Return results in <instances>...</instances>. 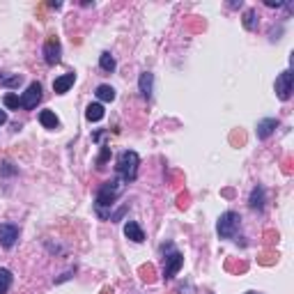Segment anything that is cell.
Masks as SVG:
<instances>
[{
    "label": "cell",
    "mask_w": 294,
    "mask_h": 294,
    "mask_svg": "<svg viewBox=\"0 0 294 294\" xmlns=\"http://www.w3.org/2000/svg\"><path fill=\"white\" fill-rule=\"evenodd\" d=\"M278 129V119L276 118H264V119H260L257 122V129H255V133H257V138L260 140H267V138L271 136V133Z\"/></svg>",
    "instance_id": "9"
},
{
    "label": "cell",
    "mask_w": 294,
    "mask_h": 294,
    "mask_svg": "<svg viewBox=\"0 0 294 294\" xmlns=\"http://www.w3.org/2000/svg\"><path fill=\"white\" fill-rule=\"evenodd\" d=\"M239 226H241V216L237 212H226L216 223V232L221 239H232L239 232Z\"/></svg>",
    "instance_id": "3"
},
{
    "label": "cell",
    "mask_w": 294,
    "mask_h": 294,
    "mask_svg": "<svg viewBox=\"0 0 294 294\" xmlns=\"http://www.w3.org/2000/svg\"><path fill=\"white\" fill-rule=\"evenodd\" d=\"M122 191H124V181L119 179V177L101 184V188L97 191V198H94V209H97V214H99L101 219H108L106 207L111 209L115 205V200L122 195Z\"/></svg>",
    "instance_id": "1"
},
{
    "label": "cell",
    "mask_w": 294,
    "mask_h": 294,
    "mask_svg": "<svg viewBox=\"0 0 294 294\" xmlns=\"http://www.w3.org/2000/svg\"><path fill=\"white\" fill-rule=\"evenodd\" d=\"M248 205H250V209H257V212H262L264 209V188L262 186H255L253 191H250Z\"/></svg>",
    "instance_id": "13"
},
{
    "label": "cell",
    "mask_w": 294,
    "mask_h": 294,
    "mask_svg": "<svg viewBox=\"0 0 294 294\" xmlns=\"http://www.w3.org/2000/svg\"><path fill=\"white\" fill-rule=\"evenodd\" d=\"M184 267V255H181L179 250H173L170 255H166V267H163V278L170 281V278H175L177 271Z\"/></svg>",
    "instance_id": "7"
},
{
    "label": "cell",
    "mask_w": 294,
    "mask_h": 294,
    "mask_svg": "<svg viewBox=\"0 0 294 294\" xmlns=\"http://www.w3.org/2000/svg\"><path fill=\"white\" fill-rule=\"evenodd\" d=\"M21 81H23V76L21 74H12V76H7V78L0 76V85H2V88H19Z\"/></svg>",
    "instance_id": "20"
},
{
    "label": "cell",
    "mask_w": 294,
    "mask_h": 294,
    "mask_svg": "<svg viewBox=\"0 0 294 294\" xmlns=\"http://www.w3.org/2000/svg\"><path fill=\"white\" fill-rule=\"evenodd\" d=\"M246 294H257V292H246Z\"/></svg>",
    "instance_id": "26"
},
{
    "label": "cell",
    "mask_w": 294,
    "mask_h": 294,
    "mask_svg": "<svg viewBox=\"0 0 294 294\" xmlns=\"http://www.w3.org/2000/svg\"><path fill=\"white\" fill-rule=\"evenodd\" d=\"M138 166H140V157H138L133 150H124L122 154L118 157V173H119V179L129 184L138 177Z\"/></svg>",
    "instance_id": "2"
},
{
    "label": "cell",
    "mask_w": 294,
    "mask_h": 294,
    "mask_svg": "<svg viewBox=\"0 0 294 294\" xmlns=\"http://www.w3.org/2000/svg\"><path fill=\"white\" fill-rule=\"evenodd\" d=\"M19 239V226L14 223H0V246L2 248H12Z\"/></svg>",
    "instance_id": "8"
},
{
    "label": "cell",
    "mask_w": 294,
    "mask_h": 294,
    "mask_svg": "<svg viewBox=\"0 0 294 294\" xmlns=\"http://www.w3.org/2000/svg\"><path fill=\"white\" fill-rule=\"evenodd\" d=\"M60 60H62V44H60V39L56 35H51L44 44V62L49 67H56Z\"/></svg>",
    "instance_id": "5"
},
{
    "label": "cell",
    "mask_w": 294,
    "mask_h": 294,
    "mask_svg": "<svg viewBox=\"0 0 294 294\" xmlns=\"http://www.w3.org/2000/svg\"><path fill=\"white\" fill-rule=\"evenodd\" d=\"M124 235H126V239H131L133 244H143V241H145V232H143V228L138 226L136 221H126Z\"/></svg>",
    "instance_id": "12"
},
{
    "label": "cell",
    "mask_w": 294,
    "mask_h": 294,
    "mask_svg": "<svg viewBox=\"0 0 294 294\" xmlns=\"http://www.w3.org/2000/svg\"><path fill=\"white\" fill-rule=\"evenodd\" d=\"M74 81H76V74H62V76H58L56 81H53V92L56 94H64V92H69V88L74 85Z\"/></svg>",
    "instance_id": "11"
},
{
    "label": "cell",
    "mask_w": 294,
    "mask_h": 294,
    "mask_svg": "<svg viewBox=\"0 0 294 294\" xmlns=\"http://www.w3.org/2000/svg\"><path fill=\"white\" fill-rule=\"evenodd\" d=\"M267 7H283V0H267Z\"/></svg>",
    "instance_id": "24"
},
{
    "label": "cell",
    "mask_w": 294,
    "mask_h": 294,
    "mask_svg": "<svg viewBox=\"0 0 294 294\" xmlns=\"http://www.w3.org/2000/svg\"><path fill=\"white\" fill-rule=\"evenodd\" d=\"M99 67L104 69V71H108V74H111V71H115V58L111 56L108 51H104V53L99 56Z\"/></svg>",
    "instance_id": "19"
},
{
    "label": "cell",
    "mask_w": 294,
    "mask_h": 294,
    "mask_svg": "<svg viewBox=\"0 0 294 294\" xmlns=\"http://www.w3.org/2000/svg\"><path fill=\"white\" fill-rule=\"evenodd\" d=\"M111 159V147H101V154H99V159H97V168H104V163Z\"/></svg>",
    "instance_id": "22"
},
{
    "label": "cell",
    "mask_w": 294,
    "mask_h": 294,
    "mask_svg": "<svg viewBox=\"0 0 294 294\" xmlns=\"http://www.w3.org/2000/svg\"><path fill=\"white\" fill-rule=\"evenodd\" d=\"M94 94H97V99L99 101H106V104H111V101H115V90L111 88V85H99V88L94 90Z\"/></svg>",
    "instance_id": "16"
},
{
    "label": "cell",
    "mask_w": 294,
    "mask_h": 294,
    "mask_svg": "<svg viewBox=\"0 0 294 294\" xmlns=\"http://www.w3.org/2000/svg\"><path fill=\"white\" fill-rule=\"evenodd\" d=\"M274 90H276V94H278V99L281 101H288L290 97H292V92H294V74L290 71V69H285L283 74H278V78H276V83H274Z\"/></svg>",
    "instance_id": "4"
},
{
    "label": "cell",
    "mask_w": 294,
    "mask_h": 294,
    "mask_svg": "<svg viewBox=\"0 0 294 294\" xmlns=\"http://www.w3.org/2000/svg\"><path fill=\"white\" fill-rule=\"evenodd\" d=\"M39 122H42L44 129H58L60 126V119H58V115L53 111H42L39 113Z\"/></svg>",
    "instance_id": "15"
},
{
    "label": "cell",
    "mask_w": 294,
    "mask_h": 294,
    "mask_svg": "<svg viewBox=\"0 0 294 294\" xmlns=\"http://www.w3.org/2000/svg\"><path fill=\"white\" fill-rule=\"evenodd\" d=\"M2 104H5V108H9V111H16V108L21 106V99L14 92H7L5 99H2Z\"/></svg>",
    "instance_id": "21"
},
{
    "label": "cell",
    "mask_w": 294,
    "mask_h": 294,
    "mask_svg": "<svg viewBox=\"0 0 294 294\" xmlns=\"http://www.w3.org/2000/svg\"><path fill=\"white\" fill-rule=\"evenodd\" d=\"M104 115H106V111H104V106H101L99 101H97V104H90V106L85 108L88 122H99V119H104Z\"/></svg>",
    "instance_id": "14"
},
{
    "label": "cell",
    "mask_w": 294,
    "mask_h": 294,
    "mask_svg": "<svg viewBox=\"0 0 294 294\" xmlns=\"http://www.w3.org/2000/svg\"><path fill=\"white\" fill-rule=\"evenodd\" d=\"M241 23H244L246 30H255L257 23H260V19H257V12H255V9H246V12H244V19H241Z\"/></svg>",
    "instance_id": "18"
},
{
    "label": "cell",
    "mask_w": 294,
    "mask_h": 294,
    "mask_svg": "<svg viewBox=\"0 0 294 294\" xmlns=\"http://www.w3.org/2000/svg\"><path fill=\"white\" fill-rule=\"evenodd\" d=\"M152 90H154V74L143 71L138 78V92L143 94V99H152Z\"/></svg>",
    "instance_id": "10"
},
{
    "label": "cell",
    "mask_w": 294,
    "mask_h": 294,
    "mask_svg": "<svg viewBox=\"0 0 294 294\" xmlns=\"http://www.w3.org/2000/svg\"><path fill=\"white\" fill-rule=\"evenodd\" d=\"M12 281H14L12 271L5 269V267H0V294L9 292V288H12Z\"/></svg>",
    "instance_id": "17"
},
{
    "label": "cell",
    "mask_w": 294,
    "mask_h": 294,
    "mask_svg": "<svg viewBox=\"0 0 294 294\" xmlns=\"http://www.w3.org/2000/svg\"><path fill=\"white\" fill-rule=\"evenodd\" d=\"M39 101H42V83L32 81L30 85H28V90L23 92V97H21V108L32 111V108H37Z\"/></svg>",
    "instance_id": "6"
},
{
    "label": "cell",
    "mask_w": 294,
    "mask_h": 294,
    "mask_svg": "<svg viewBox=\"0 0 294 294\" xmlns=\"http://www.w3.org/2000/svg\"><path fill=\"white\" fill-rule=\"evenodd\" d=\"M16 168H12V163H2V168H0V175H14Z\"/></svg>",
    "instance_id": "23"
},
{
    "label": "cell",
    "mask_w": 294,
    "mask_h": 294,
    "mask_svg": "<svg viewBox=\"0 0 294 294\" xmlns=\"http://www.w3.org/2000/svg\"><path fill=\"white\" fill-rule=\"evenodd\" d=\"M2 124H7V111L0 108V126H2Z\"/></svg>",
    "instance_id": "25"
}]
</instances>
